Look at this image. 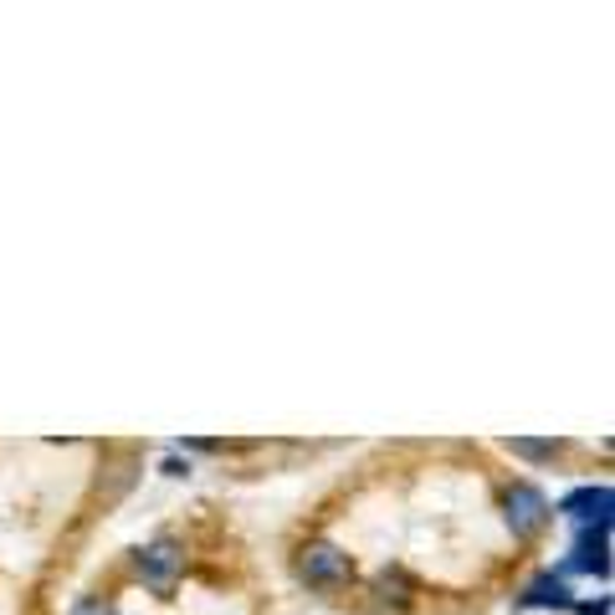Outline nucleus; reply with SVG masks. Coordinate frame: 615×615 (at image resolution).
Instances as JSON below:
<instances>
[{"label": "nucleus", "mask_w": 615, "mask_h": 615, "mask_svg": "<svg viewBox=\"0 0 615 615\" xmlns=\"http://www.w3.org/2000/svg\"><path fill=\"white\" fill-rule=\"evenodd\" d=\"M502 513H508V529H513L518 539H533V533L549 529L554 508L533 483H513L508 493H502Z\"/></svg>", "instance_id": "nucleus-2"}, {"label": "nucleus", "mask_w": 615, "mask_h": 615, "mask_svg": "<svg viewBox=\"0 0 615 615\" xmlns=\"http://www.w3.org/2000/svg\"><path fill=\"white\" fill-rule=\"evenodd\" d=\"M523 605H539V611H569L575 595H569L565 575H539V580L523 590Z\"/></svg>", "instance_id": "nucleus-6"}, {"label": "nucleus", "mask_w": 615, "mask_h": 615, "mask_svg": "<svg viewBox=\"0 0 615 615\" xmlns=\"http://www.w3.org/2000/svg\"><path fill=\"white\" fill-rule=\"evenodd\" d=\"M375 590H380V600H395V605H405V600H411V580H405V575H380V580H375Z\"/></svg>", "instance_id": "nucleus-8"}, {"label": "nucleus", "mask_w": 615, "mask_h": 615, "mask_svg": "<svg viewBox=\"0 0 615 615\" xmlns=\"http://www.w3.org/2000/svg\"><path fill=\"white\" fill-rule=\"evenodd\" d=\"M508 451H513V457H539V462H544V457H559L565 441H523V436H518V441H508Z\"/></svg>", "instance_id": "nucleus-7"}, {"label": "nucleus", "mask_w": 615, "mask_h": 615, "mask_svg": "<svg viewBox=\"0 0 615 615\" xmlns=\"http://www.w3.org/2000/svg\"><path fill=\"white\" fill-rule=\"evenodd\" d=\"M72 615H118V605H114V600L87 595V600H78V605H72Z\"/></svg>", "instance_id": "nucleus-9"}, {"label": "nucleus", "mask_w": 615, "mask_h": 615, "mask_svg": "<svg viewBox=\"0 0 615 615\" xmlns=\"http://www.w3.org/2000/svg\"><path fill=\"white\" fill-rule=\"evenodd\" d=\"M580 615H611V600H575Z\"/></svg>", "instance_id": "nucleus-10"}, {"label": "nucleus", "mask_w": 615, "mask_h": 615, "mask_svg": "<svg viewBox=\"0 0 615 615\" xmlns=\"http://www.w3.org/2000/svg\"><path fill=\"white\" fill-rule=\"evenodd\" d=\"M139 575H144V584L154 595H169L185 575V549L175 539H154L150 549H139Z\"/></svg>", "instance_id": "nucleus-3"}, {"label": "nucleus", "mask_w": 615, "mask_h": 615, "mask_svg": "<svg viewBox=\"0 0 615 615\" xmlns=\"http://www.w3.org/2000/svg\"><path fill=\"white\" fill-rule=\"evenodd\" d=\"M298 575L314 590H344L354 580V559L339 544H329V539H314V544L298 549Z\"/></svg>", "instance_id": "nucleus-1"}, {"label": "nucleus", "mask_w": 615, "mask_h": 615, "mask_svg": "<svg viewBox=\"0 0 615 615\" xmlns=\"http://www.w3.org/2000/svg\"><path fill=\"white\" fill-rule=\"evenodd\" d=\"M611 508H615V493L611 483H600V487H575L565 502H559V513L575 518L580 529H595V523H611Z\"/></svg>", "instance_id": "nucleus-4"}, {"label": "nucleus", "mask_w": 615, "mask_h": 615, "mask_svg": "<svg viewBox=\"0 0 615 615\" xmlns=\"http://www.w3.org/2000/svg\"><path fill=\"white\" fill-rule=\"evenodd\" d=\"M565 569H584V575H611V523H595V529H580L575 539V554H569Z\"/></svg>", "instance_id": "nucleus-5"}]
</instances>
